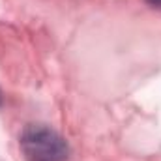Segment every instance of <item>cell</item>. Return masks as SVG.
I'll list each match as a JSON object with an SVG mask.
<instances>
[{
    "label": "cell",
    "mask_w": 161,
    "mask_h": 161,
    "mask_svg": "<svg viewBox=\"0 0 161 161\" xmlns=\"http://www.w3.org/2000/svg\"><path fill=\"white\" fill-rule=\"evenodd\" d=\"M21 150L28 161H66L69 156L66 139L47 125H28L21 135Z\"/></svg>",
    "instance_id": "1"
},
{
    "label": "cell",
    "mask_w": 161,
    "mask_h": 161,
    "mask_svg": "<svg viewBox=\"0 0 161 161\" xmlns=\"http://www.w3.org/2000/svg\"><path fill=\"white\" fill-rule=\"evenodd\" d=\"M150 6H154V8H161V0H146Z\"/></svg>",
    "instance_id": "2"
},
{
    "label": "cell",
    "mask_w": 161,
    "mask_h": 161,
    "mask_svg": "<svg viewBox=\"0 0 161 161\" xmlns=\"http://www.w3.org/2000/svg\"><path fill=\"white\" fill-rule=\"evenodd\" d=\"M0 101H2V92H0Z\"/></svg>",
    "instance_id": "3"
}]
</instances>
